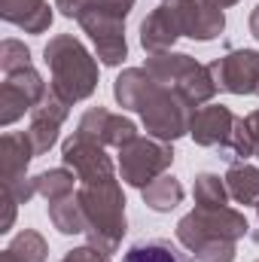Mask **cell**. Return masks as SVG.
I'll list each match as a JSON object with an SVG mask.
<instances>
[{
	"mask_svg": "<svg viewBox=\"0 0 259 262\" xmlns=\"http://www.w3.org/2000/svg\"><path fill=\"white\" fill-rule=\"evenodd\" d=\"M113 95H116L122 110H137L140 113L143 128L149 131V137H159V140L171 143V140L189 134V119H192L195 110L177 92L156 82L146 73V67L122 70L113 82Z\"/></svg>",
	"mask_w": 259,
	"mask_h": 262,
	"instance_id": "6da1fadb",
	"label": "cell"
},
{
	"mask_svg": "<svg viewBox=\"0 0 259 262\" xmlns=\"http://www.w3.org/2000/svg\"><path fill=\"white\" fill-rule=\"evenodd\" d=\"M76 198L85 213V238L101 253L113 256L125 238V195L119 180H98V183H79Z\"/></svg>",
	"mask_w": 259,
	"mask_h": 262,
	"instance_id": "7a4b0ae2",
	"label": "cell"
},
{
	"mask_svg": "<svg viewBox=\"0 0 259 262\" xmlns=\"http://www.w3.org/2000/svg\"><path fill=\"white\" fill-rule=\"evenodd\" d=\"M43 61L52 73V89L70 101H85L95 95L98 89V64L92 58V52L73 37V34H58L46 43L43 49Z\"/></svg>",
	"mask_w": 259,
	"mask_h": 262,
	"instance_id": "3957f363",
	"label": "cell"
},
{
	"mask_svg": "<svg viewBox=\"0 0 259 262\" xmlns=\"http://www.w3.org/2000/svg\"><path fill=\"white\" fill-rule=\"evenodd\" d=\"M134 0H92L79 15V28L89 34L95 43L98 58L107 67H116L128 58V43H125V18H128Z\"/></svg>",
	"mask_w": 259,
	"mask_h": 262,
	"instance_id": "277c9868",
	"label": "cell"
},
{
	"mask_svg": "<svg viewBox=\"0 0 259 262\" xmlns=\"http://www.w3.org/2000/svg\"><path fill=\"white\" fill-rule=\"evenodd\" d=\"M146 73L162 82L165 89L177 92L189 107H198V104H207L220 89L210 76V67L198 64L192 55L186 52H159V55H149L146 58Z\"/></svg>",
	"mask_w": 259,
	"mask_h": 262,
	"instance_id": "5b68a950",
	"label": "cell"
},
{
	"mask_svg": "<svg viewBox=\"0 0 259 262\" xmlns=\"http://www.w3.org/2000/svg\"><path fill=\"white\" fill-rule=\"evenodd\" d=\"M247 232V216L232 207H195L177 223V241L189 253L210 244H238Z\"/></svg>",
	"mask_w": 259,
	"mask_h": 262,
	"instance_id": "8992f818",
	"label": "cell"
},
{
	"mask_svg": "<svg viewBox=\"0 0 259 262\" xmlns=\"http://www.w3.org/2000/svg\"><path fill=\"white\" fill-rule=\"evenodd\" d=\"M174 162V149L168 140H159V137H134L131 143H125L119 149V174L128 186H149L156 177L168 174Z\"/></svg>",
	"mask_w": 259,
	"mask_h": 262,
	"instance_id": "52a82bcc",
	"label": "cell"
},
{
	"mask_svg": "<svg viewBox=\"0 0 259 262\" xmlns=\"http://www.w3.org/2000/svg\"><path fill=\"white\" fill-rule=\"evenodd\" d=\"M34 140L28 131H6L0 137V180L3 192L15 198L18 204H28L37 195L34 177H28V165L34 159Z\"/></svg>",
	"mask_w": 259,
	"mask_h": 262,
	"instance_id": "ba28073f",
	"label": "cell"
},
{
	"mask_svg": "<svg viewBox=\"0 0 259 262\" xmlns=\"http://www.w3.org/2000/svg\"><path fill=\"white\" fill-rule=\"evenodd\" d=\"M46 92H49V85L43 82V76L34 67H21V70H12V73H3V85H0V125H12L15 119L31 113L46 98Z\"/></svg>",
	"mask_w": 259,
	"mask_h": 262,
	"instance_id": "9c48e42d",
	"label": "cell"
},
{
	"mask_svg": "<svg viewBox=\"0 0 259 262\" xmlns=\"http://www.w3.org/2000/svg\"><path fill=\"white\" fill-rule=\"evenodd\" d=\"M210 76L220 92L229 95H259V52L232 49L223 58L210 61Z\"/></svg>",
	"mask_w": 259,
	"mask_h": 262,
	"instance_id": "30bf717a",
	"label": "cell"
},
{
	"mask_svg": "<svg viewBox=\"0 0 259 262\" xmlns=\"http://www.w3.org/2000/svg\"><path fill=\"white\" fill-rule=\"evenodd\" d=\"M61 159H64L67 168L76 174L79 183H98V180H113L116 177L113 159L104 152V146L92 143V140H85L79 134H73L70 140H64Z\"/></svg>",
	"mask_w": 259,
	"mask_h": 262,
	"instance_id": "8fae6325",
	"label": "cell"
},
{
	"mask_svg": "<svg viewBox=\"0 0 259 262\" xmlns=\"http://www.w3.org/2000/svg\"><path fill=\"white\" fill-rule=\"evenodd\" d=\"M73 134H79V137H85L92 143H101V146L122 149L125 143H131L137 137V125L131 119H125V116H119V113H110L107 107H92L79 119Z\"/></svg>",
	"mask_w": 259,
	"mask_h": 262,
	"instance_id": "7c38bea8",
	"label": "cell"
},
{
	"mask_svg": "<svg viewBox=\"0 0 259 262\" xmlns=\"http://www.w3.org/2000/svg\"><path fill=\"white\" fill-rule=\"evenodd\" d=\"M70 101H64L52 85H49V92H46V98L31 110V140H34V152L37 156H43V152H49L52 146H55V140H58V131H61V122L67 119V113H70Z\"/></svg>",
	"mask_w": 259,
	"mask_h": 262,
	"instance_id": "4fadbf2b",
	"label": "cell"
},
{
	"mask_svg": "<svg viewBox=\"0 0 259 262\" xmlns=\"http://www.w3.org/2000/svg\"><path fill=\"white\" fill-rule=\"evenodd\" d=\"M174 3V12H177V25H180V34L189 37V40H213L223 34L226 28V15L220 6H213L210 0H168Z\"/></svg>",
	"mask_w": 259,
	"mask_h": 262,
	"instance_id": "5bb4252c",
	"label": "cell"
},
{
	"mask_svg": "<svg viewBox=\"0 0 259 262\" xmlns=\"http://www.w3.org/2000/svg\"><path fill=\"white\" fill-rule=\"evenodd\" d=\"M238 116L223 107V104H207V107H198L189 119V134L198 146H226V140L232 137Z\"/></svg>",
	"mask_w": 259,
	"mask_h": 262,
	"instance_id": "9a60e30c",
	"label": "cell"
},
{
	"mask_svg": "<svg viewBox=\"0 0 259 262\" xmlns=\"http://www.w3.org/2000/svg\"><path fill=\"white\" fill-rule=\"evenodd\" d=\"M180 34V25H177V12H174V3H162L156 6L143 25H140V46L149 52V55H159V52H171V46L177 43Z\"/></svg>",
	"mask_w": 259,
	"mask_h": 262,
	"instance_id": "2e32d148",
	"label": "cell"
},
{
	"mask_svg": "<svg viewBox=\"0 0 259 262\" xmlns=\"http://www.w3.org/2000/svg\"><path fill=\"white\" fill-rule=\"evenodd\" d=\"M0 15L25 34H43L52 25V9L46 0H0Z\"/></svg>",
	"mask_w": 259,
	"mask_h": 262,
	"instance_id": "e0dca14e",
	"label": "cell"
},
{
	"mask_svg": "<svg viewBox=\"0 0 259 262\" xmlns=\"http://www.w3.org/2000/svg\"><path fill=\"white\" fill-rule=\"evenodd\" d=\"M223 180H226L229 195L235 198L238 204H259V168L247 165V162L229 165Z\"/></svg>",
	"mask_w": 259,
	"mask_h": 262,
	"instance_id": "ac0fdd59",
	"label": "cell"
},
{
	"mask_svg": "<svg viewBox=\"0 0 259 262\" xmlns=\"http://www.w3.org/2000/svg\"><path fill=\"white\" fill-rule=\"evenodd\" d=\"M140 192H143V204H146L149 210H156V213H171V210L183 201V186H180V180L171 177V174L156 177V180H153L149 186H143Z\"/></svg>",
	"mask_w": 259,
	"mask_h": 262,
	"instance_id": "d6986e66",
	"label": "cell"
},
{
	"mask_svg": "<svg viewBox=\"0 0 259 262\" xmlns=\"http://www.w3.org/2000/svg\"><path fill=\"white\" fill-rule=\"evenodd\" d=\"M46 256H49L46 238L40 232H34V229H25L0 253V262H46Z\"/></svg>",
	"mask_w": 259,
	"mask_h": 262,
	"instance_id": "ffe728a7",
	"label": "cell"
},
{
	"mask_svg": "<svg viewBox=\"0 0 259 262\" xmlns=\"http://www.w3.org/2000/svg\"><path fill=\"white\" fill-rule=\"evenodd\" d=\"M49 220L61 235H85V229H89L76 192L67 198H58V201H49Z\"/></svg>",
	"mask_w": 259,
	"mask_h": 262,
	"instance_id": "44dd1931",
	"label": "cell"
},
{
	"mask_svg": "<svg viewBox=\"0 0 259 262\" xmlns=\"http://www.w3.org/2000/svg\"><path fill=\"white\" fill-rule=\"evenodd\" d=\"M122 262H192L177 244H171L168 238H149L128 247V253Z\"/></svg>",
	"mask_w": 259,
	"mask_h": 262,
	"instance_id": "7402d4cb",
	"label": "cell"
},
{
	"mask_svg": "<svg viewBox=\"0 0 259 262\" xmlns=\"http://www.w3.org/2000/svg\"><path fill=\"white\" fill-rule=\"evenodd\" d=\"M73 180H76V174L67 171V168H52V171H43V174L34 177L37 195H43L46 201H58V198L73 195Z\"/></svg>",
	"mask_w": 259,
	"mask_h": 262,
	"instance_id": "603a6c76",
	"label": "cell"
},
{
	"mask_svg": "<svg viewBox=\"0 0 259 262\" xmlns=\"http://www.w3.org/2000/svg\"><path fill=\"white\" fill-rule=\"evenodd\" d=\"M192 195L198 207H226L229 201V189H226V180L217 177V174H198L192 186Z\"/></svg>",
	"mask_w": 259,
	"mask_h": 262,
	"instance_id": "cb8c5ba5",
	"label": "cell"
},
{
	"mask_svg": "<svg viewBox=\"0 0 259 262\" xmlns=\"http://www.w3.org/2000/svg\"><path fill=\"white\" fill-rule=\"evenodd\" d=\"M21 67H31V49L18 40H3L0 43V70L12 73V70H21Z\"/></svg>",
	"mask_w": 259,
	"mask_h": 262,
	"instance_id": "d4e9b609",
	"label": "cell"
},
{
	"mask_svg": "<svg viewBox=\"0 0 259 262\" xmlns=\"http://www.w3.org/2000/svg\"><path fill=\"white\" fill-rule=\"evenodd\" d=\"M61 262H110L107 253H101L98 247H92V244H85V247H76V250H67L64 259Z\"/></svg>",
	"mask_w": 259,
	"mask_h": 262,
	"instance_id": "484cf974",
	"label": "cell"
},
{
	"mask_svg": "<svg viewBox=\"0 0 259 262\" xmlns=\"http://www.w3.org/2000/svg\"><path fill=\"white\" fill-rule=\"evenodd\" d=\"M15 198L9 192H3V220H0V232H9L12 229V220H15Z\"/></svg>",
	"mask_w": 259,
	"mask_h": 262,
	"instance_id": "4316f807",
	"label": "cell"
},
{
	"mask_svg": "<svg viewBox=\"0 0 259 262\" xmlns=\"http://www.w3.org/2000/svg\"><path fill=\"white\" fill-rule=\"evenodd\" d=\"M89 3L92 0H55V9H61V15H67V18H76Z\"/></svg>",
	"mask_w": 259,
	"mask_h": 262,
	"instance_id": "83f0119b",
	"label": "cell"
},
{
	"mask_svg": "<svg viewBox=\"0 0 259 262\" xmlns=\"http://www.w3.org/2000/svg\"><path fill=\"white\" fill-rule=\"evenodd\" d=\"M244 119H247V128H250V137H253V149H256V156H259V110H253Z\"/></svg>",
	"mask_w": 259,
	"mask_h": 262,
	"instance_id": "f1b7e54d",
	"label": "cell"
},
{
	"mask_svg": "<svg viewBox=\"0 0 259 262\" xmlns=\"http://www.w3.org/2000/svg\"><path fill=\"white\" fill-rule=\"evenodd\" d=\"M250 34H253V37L259 40V6L253 9V12H250Z\"/></svg>",
	"mask_w": 259,
	"mask_h": 262,
	"instance_id": "f546056e",
	"label": "cell"
},
{
	"mask_svg": "<svg viewBox=\"0 0 259 262\" xmlns=\"http://www.w3.org/2000/svg\"><path fill=\"white\" fill-rule=\"evenodd\" d=\"M210 3H213V6H220V9H226V6H235L238 0H210Z\"/></svg>",
	"mask_w": 259,
	"mask_h": 262,
	"instance_id": "4dcf8cb0",
	"label": "cell"
},
{
	"mask_svg": "<svg viewBox=\"0 0 259 262\" xmlns=\"http://www.w3.org/2000/svg\"><path fill=\"white\" fill-rule=\"evenodd\" d=\"M256 216H259V204H256Z\"/></svg>",
	"mask_w": 259,
	"mask_h": 262,
	"instance_id": "1f68e13d",
	"label": "cell"
},
{
	"mask_svg": "<svg viewBox=\"0 0 259 262\" xmlns=\"http://www.w3.org/2000/svg\"><path fill=\"white\" fill-rule=\"evenodd\" d=\"M165 3H168V0H165Z\"/></svg>",
	"mask_w": 259,
	"mask_h": 262,
	"instance_id": "d6a6232c",
	"label": "cell"
},
{
	"mask_svg": "<svg viewBox=\"0 0 259 262\" xmlns=\"http://www.w3.org/2000/svg\"><path fill=\"white\" fill-rule=\"evenodd\" d=\"M256 262H259V259H256Z\"/></svg>",
	"mask_w": 259,
	"mask_h": 262,
	"instance_id": "836d02e7",
	"label": "cell"
}]
</instances>
